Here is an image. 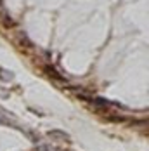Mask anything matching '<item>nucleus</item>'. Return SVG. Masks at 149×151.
I'll use <instances>...</instances> for the list:
<instances>
[{
	"instance_id": "nucleus-1",
	"label": "nucleus",
	"mask_w": 149,
	"mask_h": 151,
	"mask_svg": "<svg viewBox=\"0 0 149 151\" xmlns=\"http://www.w3.org/2000/svg\"><path fill=\"white\" fill-rule=\"evenodd\" d=\"M45 71H47L49 75L52 76V78H56V80H57V83H66V80H64V78H62V76L59 75V73H57V71H54V70H52L50 66H47V68H45Z\"/></svg>"
},
{
	"instance_id": "nucleus-2",
	"label": "nucleus",
	"mask_w": 149,
	"mask_h": 151,
	"mask_svg": "<svg viewBox=\"0 0 149 151\" xmlns=\"http://www.w3.org/2000/svg\"><path fill=\"white\" fill-rule=\"evenodd\" d=\"M49 136H50V137H56V139H64V141H69V136H68L66 132H62V130H50V132H49Z\"/></svg>"
},
{
	"instance_id": "nucleus-3",
	"label": "nucleus",
	"mask_w": 149,
	"mask_h": 151,
	"mask_svg": "<svg viewBox=\"0 0 149 151\" xmlns=\"http://www.w3.org/2000/svg\"><path fill=\"white\" fill-rule=\"evenodd\" d=\"M0 78H5V80H11V78H12V73H9V71H0Z\"/></svg>"
}]
</instances>
